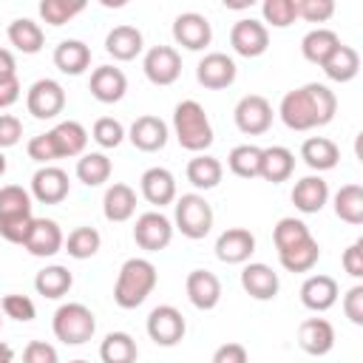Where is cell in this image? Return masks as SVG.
<instances>
[{"mask_svg":"<svg viewBox=\"0 0 363 363\" xmlns=\"http://www.w3.org/2000/svg\"><path fill=\"white\" fill-rule=\"evenodd\" d=\"M335 111H337V96L323 82H306L295 91H286L278 105L281 122L289 130H301V133L329 125L335 119Z\"/></svg>","mask_w":363,"mask_h":363,"instance_id":"obj_1","label":"cell"},{"mask_svg":"<svg viewBox=\"0 0 363 363\" xmlns=\"http://www.w3.org/2000/svg\"><path fill=\"white\" fill-rule=\"evenodd\" d=\"M159 281V272L153 267V261L147 258H128L119 267L116 284H113V301L122 309H136L147 301V295L153 292Z\"/></svg>","mask_w":363,"mask_h":363,"instance_id":"obj_2","label":"cell"},{"mask_svg":"<svg viewBox=\"0 0 363 363\" xmlns=\"http://www.w3.org/2000/svg\"><path fill=\"white\" fill-rule=\"evenodd\" d=\"M31 224V193L20 184L0 187V235L11 244H26Z\"/></svg>","mask_w":363,"mask_h":363,"instance_id":"obj_3","label":"cell"},{"mask_svg":"<svg viewBox=\"0 0 363 363\" xmlns=\"http://www.w3.org/2000/svg\"><path fill=\"white\" fill-rule=\"evenodd\" d=\"M173 133L190 153H204L213 145V125L207 111L196 99H182L173 108Z\"/></svg>","mask_w":363,"mask_h":363,"instance_id":"obj_4","label":"cell"},{"mask_svg":"<svg viewBox=\"0 0 363 363\" xmlns=\"http://www.w3.org/2000/svg\"><path fill=\"white\" fill-rule=\"evenodd\" d=\"M51 329H54V337L62 340L65 346H82L94 337L96 332V318L94 312L85 306V303H62L54 318H51Z\"/></svg>","mask_w":363,"mask_h":363,"instance_id":"obj_5","label":"cell"},{"mask_svg":"<svg viewBox=\"0 0 363 363\" xmlns=\"http://www.w3.org/2000/svg\"><path fill=\"white\" fill-rule=\"evenodd\" d=\"M213 207L210 201L201 196V193H184L176 199V207H173V230H179L184 238H204L210 230H213Z\"/></svg>","mask_w":363,"mask_h":363,"instance_id":"obj_6","label":"cell"},{"mask_svg":"<svg viewBox=\"0 0 363 363\" xmlns=\"http://www.w3.org/2000/svg\"><path fill=\"white\" fill-rule=\"evenodd\" d=\"M272 105L267 96L261 94H247L235 102V111H233V119H235V128L247 136H261L272 128Z\"/></svg>","mask_w":363,"mask_h":363,"instance_id":"obj_7","label":"cell"},{"mask_svg":"<svg viewBox=\"0 0 363 363\" xmlns=\"http://www.w3.org/2000/svg\"><path fill=\"white\" fill-rule=\"evenodd\" d=\"M145 329H147V337L156 346H176L184 337L187 323H184V315L176 306L162 303V306L150 309V315L145 320Z\"/></svg>","mask_w":363,"mask_h":363,"instance_id":"obj_8","label":"cell"},{"mask_svg":"<svg viewBox=\"0 0 363 363\" xmlns=\"http://www.w3.org/2000/svg\"><path fill=\"white\" fill-rule=\"evenodd\" d=\"M26 108L34 119H57L65 108V91L57 79H37L26 94Z\"/></svg>","mask_w":363,"mask_h":363,"instance_id":"obj_9","label":"cell"},{"mask_svg":"<svg viewBox=\"0 0 363 363\" xmlns=\"http://www.w3.org/2000/svg\"><path fill=\"white\" fill-rule=\"evenodd\" d=\"M133 241L147 252H159L173 241V221L159 210H147L133 224Z\"/></svg>","mask_w":363,"mask_h":363,"instance_id":"obj_10","label":"cell"},{"mask_svg":"<svg viewBox=\"0 0 363 363\" xmlns=\"http://www.w3.org/2000/svg\"><path fill=\"white\" fill-rule=\"evenodd\" d=\"M230 45H233L235 54H241L247 60L261 57L269 48V28L261 20H252V17L235 20L233 28H230Z\"/></svg>","mask_w":363,"mask_h":363,"instance_id":"obj_11","label":"cell"},{"mask_svg":"<svg viewBox=\"0 0 363 363\" xmlns=\"http://www.w3.org/2000/svg\"><path fill=\"white\" fill-rule=\"evenodd\" d=\"M142 71L153 85H173L182 77V57L173 45H153L142 60Z\"/></svg>","mask_w":363,"mask_h":363,"instance_id":"obj_12","label":"cell"},{"mask_svg":"<svg viewBox=\"0 0 363 363\" xmlns=\"http://www.w3.org/2000/svg\"><path fill=\"white\" fill-rule=\"evenodd\" d=\"M235 74H238L235 60L227 57L224 51H210V54H204V57L199 60V65H196V79H199V85H204V88H210V91H224V88H230V85L235 82Z\"/></svg>","mask_w":363,"mask_h":363,"instance_id":"obj_13","label":"cell"},{"mask_svg":"<svg viewBox=\"0 0 363 363\" xmlns=\"http://www.w3.org/2000/svg\"><path fill=\"white\" fill-rule=\"evenodd\" d=\"M173 40L187 51H201L213 40V26L199 11H182L173 20Z\"/></svg>","mask_w":363,"mask_h":363,"instance_id":"obj_14","label":"cell"},{"mask_svg":"<svg viewBox=\"0 0 363 363\" xmlns=\"http://www.w3.org/2000/svg\"><path fill=\"white\" fill-rule=\"evenodd\" d=\"M68 190H71V182L62 167L43 164L31 176V199H37L40 204H60L68 196Z\"/></svg>","mask_w":363,"mask_h":363,"instance_id":"obj_15","label":"cell"},{"mask_svg":"<svg viewBox=\"0 0 363 363\" xmlns=\"http://www.w3.org/2000/svg\"><path fill=\"white\" fill-rule=\"evenodd\" d=\"M184 292H187V301L201 309V312H210L218 306L221 301V281L216 272L210 269H193L187 272V281H184Z\"/></svg>","mask_w":363,"mask_h":363,"instance_id":"obj_16","label":"cell"},{"mask_svg":"<svg viewBox=\"0 0 363 363\" xmlns=\"http://www.w3.org/2000/svg\"><path fill=\"white\" fill-rule=\"evenodd\" d=\"M255 252V235L247 227H227L216 238V258L224 264H247Z\"/></svg>","mask_w":363,"mask_h":363,"instance_id":"obj_17","label":"cell"},{"mask_svg":"<svg viewBox=\"0 0 363 363\" xmlns=\"http://www.w3.org/2000/svg\"><path fill=\"white\" fill-rule=\"evenodd\" d=\"M167 136H170V133H167L164 119H159V116H153V113L136 116L133 125H130V130H128L130 145H133L136 150H142V153H156V150H162V147L167 145Z\"/></svg>","mask_w":363,"mask_h":363,"instance_id":"obj_18","label":"cell"},{"mask_svg":"<svg viewBox=\"0 0 363 363\" xmlns=\"http://www.w3.org/2000/svg\"><path fill=\"white\" fill-rule=\"evenodd\" d=\"M298 346L312 354V357H323L335 349V326L326 318H306L298 326Z\"/></svg>","mask_w":363,"mask_h":363,"instance_id":"obj_19","label":"cell"},{"mask_svg":"<svg viewBox=\"0 0 363 363\" xmlns=\"http://www.w3.org/2000/svg\"><path fill=\"white\" fill-rule=\"evenodd\" d=\"M62 244H65V235H62V230H60V224L54 218H34L31 233H28L23 247L34 258H51V255H57L62 250Z\"/></svg>","mask_w":363,"mask_h":363,"instance_id":"obj_20","label":"cell"},{"mask_svg":"<svg viewBox=\"0 0 363 363\" xmlns=\"http://www.w3.org/2000/svg\"><path fill=\"white\" fill-rule=\"evenodd\" d=\"M241 286L255 301H272L281 289V281L269 264L252 261V264H244V269H241Z\"/></svg>","mask_w":363,"mask_h":363,"instance_id":"obj_21","label":"cell"},{"mask_svg":"<svg viewBox=\"0 0 363 363\" xmlns=\"http://www.w3.org/2000/svg\"><path fill=\"white\" fill-rule=\"evenodd\" d=\"M91 96L102 105H113L125 96L128 91V77L122 74V68H113V65H99L91 71Z\"/></svg>","mask_w":363,"mask_h":363,"instance_id":"obj_22","label":"cell"},{"mask_svg":"<svg viewBox=\"0 0 363 363\" xmlns=\"http://www.w3.org/2000/svg\"><path fill=\"white\" fill-rule=\"evenodd\" d=\"M337 295H340V286L332 275H309L303 284H301V303L312 312H326L337 303Z\"/></svg>","mask_w":363,"mask_h":363,"instance_id":"obj_23","label":"cell"},{"mask_svg":"<svg viewBox=\"0 0 363 363\" xmlns=\"http://www.w3.org/2000/svg\"><path fill=\"white\" fill-rule=\"evenodd\" d=\"M139 190L145 201H150L153 207H164L176 201V176L167 167H147L139 179Z\"/></svg>","mask_w":363,"mask_h":363,"instance_id":"obj_24","label":"cell"},{"mask_svg":"<svg viewBox=\"0 0 363 363\" xmlns=\"http://www.w3.org/2000/svg\"><path fill=\"white\" fill-rule=\"evenodd\" d=\"M142 48H145L142 31H139L136 26H128V23L113 26V28L108 31V37H105V51H108L113 60H119V62L136 60V57L142 54Z\"/></svg>","mask_w":363,"mask_h":363,"instance_id":"obj_25","label":"cell"},{"mask_svg":"<svg viewBox=\"0 0 363 363\" xmlns=\"http://www.w3.org/2000/svg\"><path fill=\"white\" fill-rule=\"evenodd\" d=\"M329 201V184L320 179V176H303L295 182L292 187V204L295 210L312 216V213H320Z\"/></svg>","mask_w":363,"mask_h":363,"instance_id":"obj_26","label":"cell"},{"mask_svg":"<svg viewBox=\"0 0 363 363\" xmlns=\"http://www.w3.org/2000/svg\"><path fill=\"white\" fill-rule=\"evenodd\" d=\"M133 213H136V190L125 182L111 184L102 196V216L113 224H122V221L133 218Z\"/></svg>","mask_w":363,"mask_h":363,"instance_id":"obj_27","label":"cell"},{"mask_svg":"<svg viewBox=\"0 0 363 363\" xmlns=\"http://www.w3.org/2000/svg\"><path fill=\"white\" fill-rule=\"evenodd\" d=\"M295 170V153L284 145H272V147H261V170L258 176L264 182H272V184H281L292 176Z\"/></svg>","mask_w":363,"mask_h":363,"instance_id":"obj_28","label":"cell"},{"mask_svg":"<svg viewBox=\"0 0 363 363\" xmlns=\"http://www.w3.org/2000/svg\"><path fill=\"white\" fill-rule=\"evenodd\" d=\"M301 159L306 162V167L323 173V170L337 167V162H340V147H337L332 139H326V136H309V139H303V145H301Z\"/></svg>","mask_w":363,"mask_h":363,"instance_id":"obj_29","label":"cell"},{"mask_svg":"<svg viewBox=\"0 0 363 363\" xmlns=\"http://www.w3.org/2000/svg\"><path fill=\"white\" fill-rule=\"evenodd\" d=\"M54 65L68 77H79L91 65V48L82 40H62L54 48Z\"/></svg>","mask_w":363,"mask_h":363,"instance_id":"obj_30","label":"cell"},{"mask_svg":"<svg viewBox=\"0 0 363 363\" xmlns=\"http://www.w3.org/2000/svg\"><path fill=\"white\" fill-rule=\"evenodd\" d=\"M337 45H340V37H337L332 28L318 26V28H312L309 34H303V40H301V54H303L306 62L323 65V62L332 57V51H335Z\"/></svg>","mask_w":363,"mask_h":363,"instance_id":"obj_31","label":"cell"},{"mask_svg":"<svg viewBox=\"0 0 363 363\" xmlns=\"http://www.w3.org/2000/svg\"><path fill=\"white\" fill-rule=\"evenodd\" d=\"M6 34H9V43H11L17 51H23V54H37V51L43 48V43H45L43 26L34 23L31 17H17V20H11L9 28H6Z\"/></svg>","mask_w":363,"mask_h":363,"instance_id":"obj_32","label":"cell"},{"mask_svg":"<svg viewBox=\"0 0 363 363\" xmlns=\"http://www.w3.org/2000/svg\"><path fill=\"white\" fill-rule=\"evenodd\" d=\"M187 182L196 187V190H213L218 187L221 176H224V167L216 156L210 153H196L190 162H187Z\"/></svg>","mask_w":363,"mask_h":363,"instance_id":"obj_33","label":"cell"},{"mask_svg":"<svg viewBox=\"0 0 363 363\" xmlns=\"http://www.w3.org/2000/svg\"><path fill=\"white\" fill-rule=\"evenodd\" d=\"M320 68H323V74H326L332 82H352V79L357 77V71H360V54H357L352 45L340 43V45L332 51V57H329Z\"/></svg>","mask_w":363,"mask_h":363,"instance_id":"obj_34","label":"cell"},{"mask_svg":"<svg viewBox=\"0 0 363 363\" xmlns=\"http://www.w3.org/2000/svg\"><path fill=\"white\" fill-rule=\"evenodd\" d=\"M74 286V275L68 267H60V264H51L45 269H40L34 275V289L37 295L48 298V301H57L62 295H68V289Z\"/></svg>","mask_w":363,"mask_h":363,"instance_id":"obj_35","label":"cell"},{"mask_svg":"<svg viewBox=\"0 0 363 363\" xmlns=\"http://www.w3.org/2000/svg\"><path fill=\"white\" fill-rule=\"evenodd\" d=\"M51 136L57 142V150H60V159L62 156H82L85 153V145H88V130L77 122V119H62L51 128Z\"/></svg>","mask_w":363,"mask_h":363,"instance_id":"obj_36","label":"cell"},{"mask_svg":"<svg viewBox=\"0 0 363 363\" xmlns=\"http://www.w3.org/2000/svg\"><path fill=\"white\" fill-rule=\"evenodd\" d=\"M139 349L136 340L128 332H108L99 343V360L102 363H136Z\"/></svg>","mask_w":363,"mask_h":363,"instance_id":"obj_37","label":"cell"},{"mask_svg":"<svg viewBox=\"0 0 363 363\" xmlns=\"http://www.w3.org/2000/svg\"><path fill=\"white\" fill-rule=\"evenodd\" d=\"M320 258V244L315 238H306L289 250H281L278 252V261L286 272H309Z\"/></svg>","mask_w":363,"mask_h":363,"instance_id":"obj_38","label":"cell"},{"mask_svg":"<svg viewBox=\"0 0 363 363\" xmlns=\"http://www.w3.org/2000/svg\"><path fill=\"white\" fill-rule=\"evenodd\" d=\"M111 170H113L111 159H108L105 153H99V150L82 153V156L77 159V179H79L82 184H88V187L105 184V182L111 179Z\"/></svg>","mask_w":363,"mask_h":363,"instance_id":"obj_39","label":"cell"},{"mask_svg":"<svg viewBox=\"0 0 363 363\" xmlns=\"http://www.w3.org/2000/svg\"><path fill=\"white\" fill-rule=\"evenodd\" d=\"M335 216L346 224H363V187L360 184H343L335 193Z\"/></svg>","mask_w":363,"mask_h":363,"instance_id":"obj_40","label":"cell"},{"mask_svg":"<svg viewBox=\"0 0 363 363\" xmlns=\"http://www.w3.org/2000/svg\"><path fill=\"white\" fill-rule=\"evenodd\" d=\"M62 247H65V252H68L71 258L85 261V258H94V255L99 252V247H102V235H99L96 227H77V230L68 233V238H65Z\"/></svg>","mask_w":363,"mask_h":363,"instance_id":"obj_41","label":"cell"},{"mask_svg":"<svg viewBox=\"0 0 363 363\" xmlns=\"http://www.w3.org/2000/svg\"><path fill=\"white\" fill-rule=\"evenodd\" d=\"M227 167L238 179H255L261 170V147L258 145H235L227 156Z\"/></svg>","mask_w":363,"mask_h":363,"instance_id":"obj_42","label":"cell"},{"mask_svg":"<svg viewBox=\"0 0 363 363\" xmlns=\"http://www.w3.org/2000/svg\"><path fill=\"white\" fill-rule=\"evenodd\" d=\"M306 238H312V233H309V227H306L301 218H295V216H284V218L272 227V244H275L278 252H281V250H289V247H295V244H301V241H306Z\"/></svg>","mask_w":363,"mask_h":363,"instance_id":"obj_43","label":"cell"},{"mask_svg":"<svg viewBox=\"0 0 363 363\" xmlns=\"http://www.w3.org/2000/svg\"><path fill=\"white\" fill-rule=\"evenodd\" d=\"M82 11H85L82 0H43L40 3V17L48 26H65L68 20H74Z\"/></svg>","mask_w":363,"mask_h":363,"instance_id":"obj_44","label":"cell"},{"mask_svg":"<svg viewBox=\"0 0 363 363\" xmlns=\"http://www.w3.org/2000/svg\"><path fill=\"white\" fill-rule=\"evenodd\" d=\"M91 139H94L99 147L111 150V147H119V145H122L125 128H122V122L113 119V116H99V119L94 122V128H91Z\"/></svg>","mask_w":363,"mask_h":363,"instance_id":"obj_45","label":"cell"},{"mask_svg":"<svg viewBox=\"0 0 363 363\" xmlns=\"http://www.w3.org/2000/svg\"><path fill=\"white\" fill-rule=\"evenodd\" d=\"M261 14H264V23L272 26V28H286V26H292L295 17H298L295 0H264Z\"/></svg>","mask_w":363,"mask_h":363,"instance_id":"obj_46","label":"cell"},{"mask_svg":"<svg viewBox=\"0 0 363 363\" xmlns=\"http://www.w3.org/2000/svg\"><path fill=\"white\" fill-rule=\"evenodd\" d=\"M0 309H3V315H6V318H11V320H20V323H28V320H34V315H37V306H34V301H31L28 295H20V292L3 295V301H0Z\"/></svg>","mask_w":363,"mask_h":363,"instance_id":"obj_47","label":"cell"},{"mask_svg":"<svg viewBox=\"0 0 363 363\" xmlns=\"http://www.w3.org/2000/svg\"><path fill=\"white\" fill-rule=\"evenodd\" d=\"M26 153H28V159H34L37 164H51L54 159H60V150H57V142H54L51 130L31 136L28 145H26Z\"/></svg>","mask_w":363,"mask_h":363,"instance_id":"obj_48","label":"cell"},{"mask_svg":"<svg viewBox=\"0 0 363 363\" xmlns=\"http://www.w3.org/2000/svg\"><path fill=\"white\" fill-rule=\"evenodd\" d=\"M295 11L306 23H326L335 14V3L332 0H295Z\"/></svg>","mask_w":363,"mask_h":363,"instance_id":"obj_49","label":"cell"},{"mask_svg":"<svg viewBox=\"0 0 363 363\" xmlns=\"http://www.w3.org/2000/svg\"><path fill=\"white\" fill-rule=\"evenodd\" d=\"M23 363H60V354L51 343L45 340H31L23 349Z\"/></svg>","mask_w":363,"mask_h":363,"instance_id":"obj_50","label":"cell"},{"mask_svg":"<svg viewBox=\"0 0 363 363\" xmlns=\"http://www.w3.org/2000/svg\"><path fill=\"white\" fill-rule=\"evenodd\" d=\"M23 136V122L11 113H0V150L14 147Z\"/></svg>","mask_w":363,"mask_h":363,"instance_id":"obj_51","label":"cell"},{"mask_svg":"<svg viewBox=\"0 0 363 363\" xmlns=\"http://www.w3.org/2000/svg\"><path fill=\"white\" fill-rule=\"evenodd\" d=\"M340 264L343 269L352 275V278H363V238H357L354 244H349L340 255Z\"/></svg>","mask_w":363,"mask_h":363,"instance_id":"obj_52","label":"cell"},{"mask_svg":"<svg viewBox=\"0 0 363 363\" xmlns=\"http://www.w3.org/2000/svg\"><path fill=\"white\" fill-rule=\"evenodd\" d=\"M343 312L354 326H363V286L354 284L346 295H343Z\"/></svg>","mask_w":363,"mask_h":363,"instance_id":"obj_53","label":"cell"},{"mask_svg":"<svg viewBox=\"0 0 363 363\" xmlns=\"http://www.w3.org/2000/svg\"><path fill=\"white\" fill-rule=\"evenodd\" d=\"M213 363H250V354L241 343H221L216 352H213Z\"/></svg>","mask_w":363,"mask_h":363,"instance_id":"obj_54","label":"cell"},{"mask_svg":"<svg viewBox=\"0 0 363 363\" xmlns=\"http://www.w3.org/2000/svg\"><path fill=\"white\" fill-rule=\"evenodd\" d=\"M20 99V79L17 77H3L0 79V111L11 108Z\"/></svg>","mask_w":363,"mask_h":363,"instance_id":"obj_55","label":"cell"},{"mask_svg":"<svg viewBox=\"0 0 363 363\" xmlns=\"http://www.w3.org/2000/svg\"><path fill=\"white\" fill-rule=\"evenodd\" d=\"M3 77H17V62L9 48H0V79Z\"/></svg>","mask_w":363,"mask_h":363,"instance_id":"obj_56","label":"cell"},{"mask_svg":"<svg viewBox=\"0 0 363 363\" xmlns=\"http://www.w3.org/2000/svg\"><path fill=\"white\" fill-rule=\"evenodd\" d=\"M0 363H14V352L9 343H0Z\"/></svg>","mask_w":363,"mask_h":363,"instance_id":"obj_57","label":"cell"},{"mask_svg":"<svg viewBox=\"0 0 363 363\" xmlns=\"http://www.w3.org/2000/svg\"><path fill=\"white\" fill-rule=\"evenodd\" d=\"M6 167H9V164H6V156H3V150H0V176L6 173Z\"/></svg>","mask_w":363,"mask_h":363,"instance_id":"obj_58","label":"cell"},{"mask_svg":"<svg viewBox=\"0 0 363 363\" xmlns=\"http://www.w3.org/2000/svg\"><path fill=\"white\" fill-rule=\"evenodd\" d=\"M68 363H88V360H68Z\"/></svg>","mask_w":363,"mask_h":363,"instance_id":"obj_59","label":"cell"},{"mask_svg":"<svg viewBox=\"0 0 363 363\" xmlns=\"http://www.w3.org/2000/svg\"><path fill=\"white\" fill-rule=\"evenodd\" d=\"M0 323H3V318H0Z\"/></svg>","mask_w":363,"mask_h":363,"instance_id":"obj_60","label":"cell"}]
</instances>
